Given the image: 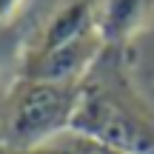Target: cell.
<instances>
[{"mask_svg": "<svg viewBox=\"0 0 154 154\" xmlns=\"http://www.w3.org/2000/svg\"><path fill=\"white\" fill-rule=\"evenodd\" d=\"M20 6V0H0V23L9 20L11 14H14V9Z\"/></svg>", "mask_w": 154, "mask_h": 154, "instance_id": "7", "label": "cell"}, {"mask_svg": "<svg viewBox=\"0 0 154 154\" xmlns=\"http://www.w3.org/2000/svg\"><path fill=\"white\" fill-rule=\"evenodd\" d=\"M69 131L117 154H154V106L140 94L123 63V49H109L80 80Z\"/></svg>", "mask_w": 154, "mask_h": 154, "instance_id": "1", "label": "cell"}, {"mask_svg": "<svg viewBox=\"0 0 154 154\" xmlns=\"http://www.w3.org/2000/svg\"><path fill=\"white\" fill-rule=\"evenodd\" d=\"M88 32H97L94 29V0H72L43 26V32H40L32 51L57 49V46L77 40Z\"/></svg>", "mask_w": 154, "mask_h": 154, "instance_id": "5", "label": "cell"}, {"mask_svg": "<svg viewBox=\"0 0 154 154\" xmlns=\"http://www.w3.org/2000/svg\"><path fill=\"white\" fill-rule=\"evenodd\" d=\"M80 83H51L20 77L11 86L0 114V140L6 149L29 154L72 128Z\"/></svg>", "mask_w": 154, "mask_h": 154, "instance_id": "2", "label": "cell"}, {"mask_svg": "<svg viewBox=\"0 0 154 154\" xmlns=\"http://www.w3.org/2000/svg\"><path fill=\"white\" fill-rule=\"evenodd\" d=\"M103 51H106V43L100 40V34L88 32L77 40L57 46V49L32 51L26 57V66H23V77L51 80V83H80Z\"/></svg>", "mask_w": 154, "mask_h": 154, "instance_id": "3", "label": "cell"}, {"mask_svg": "<svg viewBox=\"0 0 154 154\" xmlns=\"http://www.w3.org/2000/svg\"><path fill=\"white\" fill-rule=\"evenodd\" d=\"M106 151H109V149H106ZM109 154H117V151H109Z\"/></svg>", "mask_w": 154, "mask_h": 154, "instance_id": "8", "label": "cell"}, {"mask_svg": "<svg viewBox=\"0 0 154 154\" xmlns=\"http://www.w3.org/2000/svg\"><path fill=\"white\" fill-rule=\"evenodd\" d=\"M154 17V0H94V29L109 49H123Z\"/></svg>", "mask_w": 154, "mask_h": 154, "instance_id": "4", "label": "cell"}, {"mask_svg": "<svg viewBox=\"0 0 154 154\" xmlns=\"http://www.w3.org/2000/svg\"><path fill=\"white\" fill-rule=\"evenodd\" d=\"M29 154H109L103 146H97L94 140L83 137V134H74V131H66L60 137H54L51 143L40 146V149L29 151Z\"/></svg>", "mask_w": 154, "mask_h": 154, "instance_id": "6", "label": "cell"}]
</instances>
